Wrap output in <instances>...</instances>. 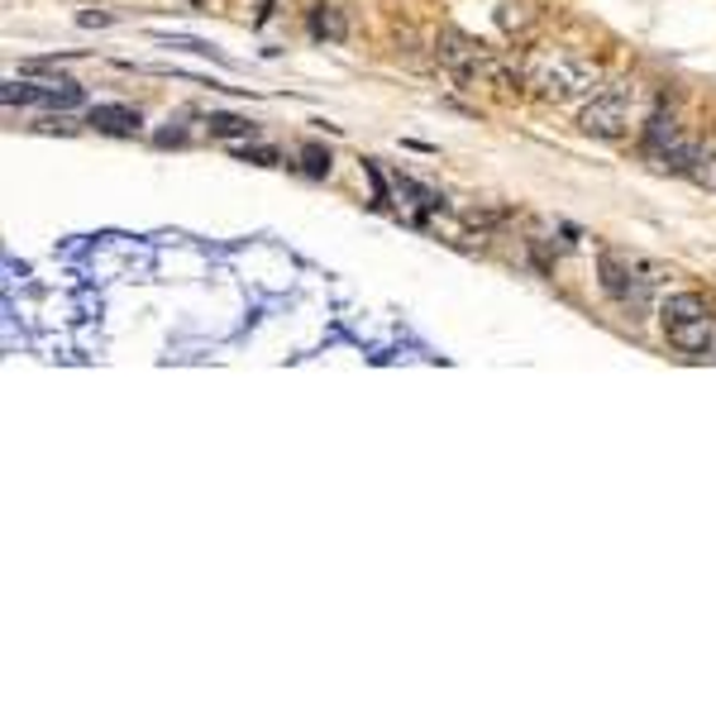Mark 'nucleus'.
I'll return each instance as SVG.
<instances>
[{
	"label": "nucleus",
	"mask_w": 716,
	"mask_h": 716,
	"mask_svg": "<svg viewBox=\"0 0 716 716\" xmlns=\"http://www.w3.org/2000/svg\"><path fill=\"white\" fill-rule=\"evenodd\" d=\"M86 125L106 129V134H134V129L143 125V115L134 106H91Z\"/></svg>",
	"instance_id": "obj_8"
},
{
	"label": "nucleus",
	"mask_w": 716,
	"mask_h": 716,
	"mask_svg": "<svg viewBox=\"0 0 716 716\" xmlns=\"http://www.w3.org/2000/svg\"><path fill=\"white\" fill-rule=\"evenodd\" d=\"M631 115H635V86L617 82V86H602L588 106H583L578 125H583V134H592V139H621L631 129Z\"/></svg>",
	"instance_id": "obj_5"
},
{
	"label": "nucleus",
	"mask_w": 716,
	"mask_h": 716,
	"mask_svg": "<svg viewBox=\"0 0 716 716\" xmlns=\"http://www.w3.org/2000/svg\"><path fill=\"white\" fill-rule=\"evenodd\" d=\"M5 101L10 106H82V91H77V82H48V86H30V82H10L5 86Z\"/></svg>",
	"instance_id": "obj_7"
},
{
	"label": "nucleus",
	"mask_w": 716,
	"mask_h": 716,
	"mask_svg": "<svg viewBox=\"0 0 716 716\" xmlns=\"http://www.w3.org/2000/svg\"><path fill=\"white\" fill-rule=\"evenodd\" d=\"M497 24H502L506 34H526L530 30V10L526 5H502L497 10Z\"/></svg>",
	"instance_id": "obj_12"
},
{
	"label": "nucleus",
	"mask_w": 716,
	"mask_h": 716,
	"mask_svg": "<svg viewBox=\"0 0 716 716\" xmlns=\"http://www.w3.org/2000/svg\"><path fill=\"white\" fill-rule=\"evenodd\" d=\"M597 278H602V292L611 296V302L626 310L631 320H641L649 310V292H655L659 272L649 263H641V258H631V254H602L597 258Z\"/></svg>",
	"instance_id": "obj_4"
},
{
	"label": "nucleus",
	"mask_w": 716,
	"mask_h": 716,
	"mask_svg": "<svg viewBox=\"0 0 716 716\" xmlns=\"http://www.w3.org/2000/svg\"><path fill=\"white\" fill-rule=\"evenodd\" d=\"M659 325L664 340H669L679 354H707L716 340V310L707 296L697 292H673L659 302Z\"/></svg>",
	"instance_id": "obj_2"
},
{
	"label": "nucleus",
	"mask_w": 716,
	"mask_h": 716,
	"mask_svg": "<svg viewBox=\"0 0 716 716\" xmlns=\"http://www.w3.org/2000/svg\"><path fill=\"white\" fill-rule=\"evenodd\" d=\"M435 58L445 62V68L459 77L463 86H502V91H516L520 77L506 68V62L492 54L488 44H478V38H468L459 30H445L435 38Z\"/></svg>",
	"instance_id": "obj_1"
},
{
	"label": "nucleus",
	"mask_w": 716,
	"mask_h": 716,
	"mask_svg": "<svg viewBox=\"0 0 716 716\" xmlns=\"http://www.w3.org/2000/svg\"><path fill=\"white\" fill-rule=\"evenodd\" d=\"M302 159H306V173H310V177H325V173H330V153L316 149V143H306Z\"/></svg>",
	"instance_id": "obj_13"
},
{
	"label": "nucleus",
	"mask_w": 716,
	"mask_h": 716,
	"mask_svg": "<svg viewBox=\"0 0 716 716\" xmlns=\"http://www.w3.org/2000/svg\"><path fill=\"white\" fill-rule=\"evenodd\" d=\"M211 134L215 139H244V134H254V125L249 120H239V115H211Z\"/></svg>",
	"instance_id": "obj_10"
},
{
	"label": "nucleus",
	"mask_w": 716,
	"mask_h": 716,
	"mask_svg": "<svg viewBox=\"0 0 716 716\" xmlns=\"http://www.w3.org/2000/svg\"><path fill=\"white\" fill-rule=\"evenodd\" d=\"M688 153H693V139H683V129L673 115H655L645 125V159L655 167H669V173H683Z\"/></svg>",
	"instance_id": "obj_6"
},
{
	"label": "nucleus",
	"mask_w": 716,
	"mask_h": 716,
	"mask_svg": "<svg viewBox=\"0 0 716 716\" xmlns=\"http://www.w3.org/2000/svg\"><path fill=\"white\" fill-rule=\"evenodd\" d=\"M683 177L697 181V187H707V191H716V149H712V143H693Z\"/></svg>",
	"instance_id": "obj_9"
},
{
	"label": "nucleus",
	"mask_w": 716,
	"mask_h": 716,
	"mask_svg": "<svg viewBox=\"0 0 716 716\" xmlns=\"http://www.w3.org/2000/svg\"><path fill=\"white\" fill-rule=\"evenodd\" d=\"M310 30L325 34V38H344V15L334 5H320L316 15H310Z\"/></svg>",
	"instance_id": "obj_11"
},
{
	"label": "nucleus",
	"mask_w": 716,
	"mask_h": 716,
	"mask_svg": "<svg viewBox=\"0 0 716 716\" xmlns=\"http://www.w3.org/2000/svg\"><path fill=\"white\" fill-rule=\"evenodd\" d=\"M526 86L536 91L540 101H554V106H564V101H578L588 96V91L597 86V62L578 58V54H544L526 68Z\"/></svg>",
	"instance_id": "obj_3"
}]
</instances>
